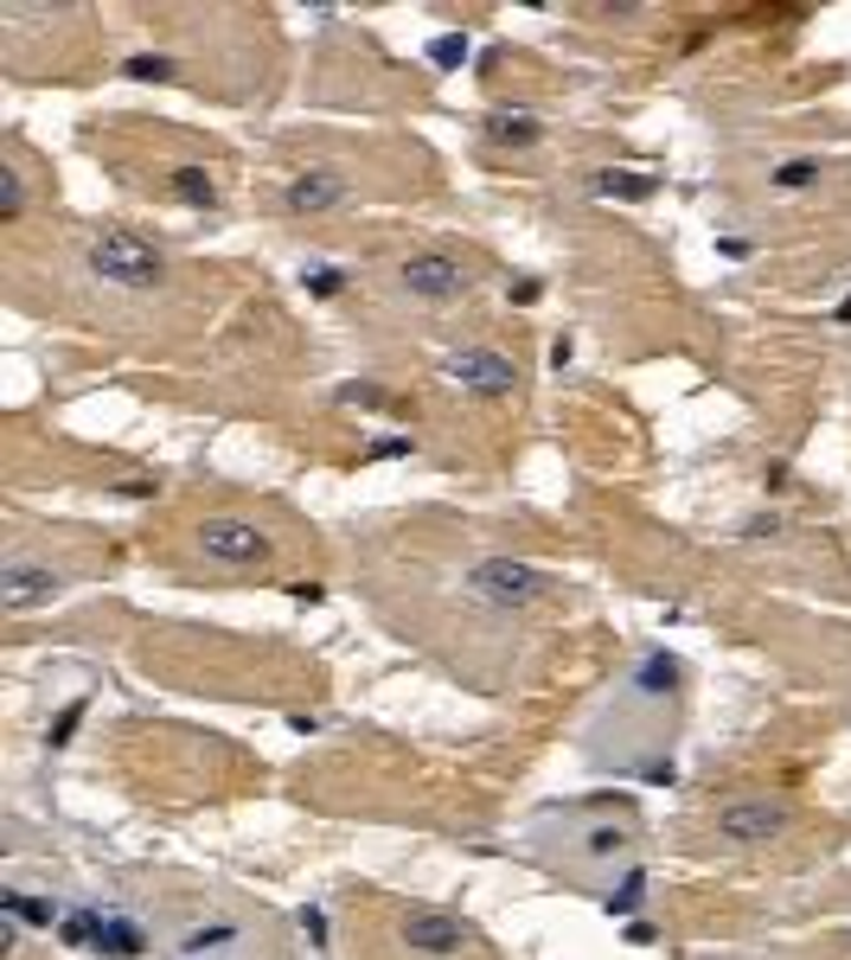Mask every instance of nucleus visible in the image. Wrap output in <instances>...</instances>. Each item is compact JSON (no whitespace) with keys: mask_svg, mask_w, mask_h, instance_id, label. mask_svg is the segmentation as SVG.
<instances>
[{"mask_svg":"<svg viewBox=\"0 0 851 960\" xmlns=\"http://www.w3.org/2000/svg\"><path fill=\"white\" fill-rule=\"evenodd\" d=\"M397 283H404V295L442 308V301H462V295H468V263L448 256V250H417V256H404Z\"/></svg>","mask_w":851,"mask_h":960,"instance_id":"nucleus-6","label":"nucleus"},{"mask_svg":"<svg viewBox=\"0 0 851 960\" xmlns=\"http://www.w3.org/2000/svg\"><path fill=\"white\" fill-rule=\"evenodd\" d=\"M634 692H647V698L679 692V660H672V653H640V660H634Z\"/></svg>","mask_w":851,"mask_h":960,"instance_id":"nucleus-12","label":"nucleus"},{"mask_svg":"<svg viewBox=\"0 0 851 960\" xmlns=\"http://www.w3.org/2000/svg\"><path fill=\"white\" fill-rule=\"evenodd\" d=\"M442 379L462 384L468 397H513L519 391V365L500 346H455V352H442Z\"/></svg>","mask_w":851,"mask_h":960,"instance_id":"nucleus-4","label":"nucleus"},{"mask_svg":"<svg viewBox=\"0 0 851 960\" xmlns=\"http://www.w3.org/2000/svg\"><path fill=\"white\" fill-rule=\"evenodd\" d=\"M301 935H308L314 948H327V915H321V910H301Z\"/></svg>","mask_w":851,"mask_h":960,"instance_id":"nucleus-29","label":"nucleus"},{"mask_svg":"<svg viewBox=\"0 0 851 960\" xmlns=\"http://www.w3.org/2000/svg\"><path fill=\"white\" fill-rule=\"evenodd\" d=\"M589 192H596V199H627V205H634V199L654 192V173H615V167H609V173L589 180Z\"/></svg>","mask_w":851,"mask_h":960,"instance_id":"nucleus-15","label":"nucleus"},{"mask_svg":"<svg viewBox=\"0 0 851 960\" xmlns=\"http://www.w3.org/2000/svg\"><path fill=\"white\" fill-rule=\"evenodd\" d=\"M26 212V173H20V160H7L0 167V225H13Z\"/></svg>","mask_w":851,"mask_h":960,"instance_id":"nucleus-19","label":"nucleus"},{"mask_svg":"<svg viewBox=\"0 0 851 960\" xmlns=\"http://www.w3.org/2000/svg\"><path fill=\"white\" fill-rule=\"evenodd\" d=\"M397 941L423 960H455V955H468L480 935H474V922H462V915H448V910H404Z\"/></svg>","mask_w":851,"mask_h":960,"instance_id":"nucleus-5","label":"nucleus"},{"mask_svg":"<svg viewBox=\"0 0 851 960\" xmlns=\"http://www.w3.org/2000/svg\"><path fill=\"white\" fill-rule=\"evenodd\" d=\"M0 910L13 915L20 928H58V922H64L51 897H26V890H7V897H0Z\"/></svg>","mask_w":851,"mask_h":960,"instance_id":"nucleus-14","label":"nucleus"},{"mask_svg":"<svg viewBox=\"0 0 851 960\" xmlns=\"http://www.w3.org/2000/svg\"><path fill=\"white\" fill-rule=\"evenodd\" d=\"M173 192H180L187 205H218V180H212L205 167H173Z\"/></svg>","mask_w":851,"mask_h":960,"instance_id":"nucleus-18","label":"nucleus"},{"mask_svg":"<svg viewBox=\"0 0 851 960\" xmlns=\"http://www.w3.org/2000/svg\"><path fill=\"white\" fill-rule=\"evenodd\" d=\"M84 263H91L96 283L129 288V295H147V288L167 283V256H160V243L142 238V231H122V225L96 231V238L84 243Z\"/></svg>","mask_w":851,"mask_h":960,"instance_id":"nucleus-1","label":"nucleus"},{"mask_svg":"<svg viewBox=\"0 0 851 960\" xmlns=\"http://www.w3.org/2000/svg\"><path fill=\"white\" fill-rule=\"evenodd\" d=\"M301 288L321 295V301H327V295H346V269H333V263H308V269H301Z\"/></svg>","mask_w":851,"mask_h":960,"instance_id":"nucleus-23","label":"nucleus"},{"mask_svg":"<svg viewBox=\"0 0 851 960\" xmlns=\"http://www.w3.org/2000/svg\"><path fill=\"white\" fill-rule=\"evenodd\" d=\"M429 64H435V71H462V64H468V39H462V33H442V39L429 46Z\"/></svg>","mask_w":851,"mask_h":960,"instance_id":"nucleus-24","label":"nucleus"},{"mask_svg":"<svg viewBox=\"0 0 851 960\" xmlns=\"http://www.w3.org/2000/svg\"><path fill=\"white\" fill-rule=\"evenodd\" d=\"M64 596V576L46 571V564H26V557H7L0 564V602H7V615H33V609H46Z\"/></svg>","mask_w":851,"mask_h":960,"instance_id":"nucleus-8","label":"nucleus"},{"mask_svg":"<svg viewBox=\"0 0 851 960\" xmlns=\"http://www.w3.org/2000/svg\"><path fill=\"white\" fill-rule=\"evenodd\" d=\"M462 589H468L480 609H538V602L558 596V576L525 564V557H480Z\"/></svg>","mask_w":851,"mask_h":960,"instance_id":"nucleus-2","label":"nucleus"},{"mask_svg":"<svg viewBox=\"0 0 851 960\" xmlns=\"http://www.w3.org/2000/svg\"><path fill=\"white\" fill-rule=\"evenodd\" d=\"M538 295H544V283H538V276H519V283H513V301H519V308H531Z\"/></svg>","mask_w":851,"mask_h":960,"instance_id":"nucleus-30","label":"nucleus"},{"mask_svg":"<svg viewBox=\"0 0 851 960\" xmlns=\"http://www.w3.org/2000/svg\"><path fill=\"white\" fill-rule=\"evenodd\" d=\"M717 250H723L730 263H750V250H756V243H750V238H717Z\"/></svg>","mask_w":851,"mask_h":960,"instance_id":"nucleus-31","label":"nucleus"},{"mask_svg":"<svg viewBox=\"0 0 851 960\" xmlns=\"http://www.w3.org/2000/svg\"><path fill=\"white\" fill-rule=\"evenodd\" d=\"M788 819H794V807L781 794H750V801H730L717 814V839H730V845H768V839L788 832Z\"/></svg>","mask_w":851,"mask_h":960,"instance_id":"nucleus-7","label":"nucleus"},{"mask_svg":"<svg viewBox=\"0 0 851 960\" xmlns=\"http://www.w3.org/2000/svg\"><path fill=\"white\" fill-rule=\"evenodd\" d=\"M339 397H346V404H359V410H379V404H391V391H384V384H339Z\"/></svg>","mask_w":851,"mask_h":960,"instance_id":"nucleus-26","label":"nucleus"},{"mask_svg":"<svg viewBox=\"0 0 851 960\" xmlns=\"http://www.w3.org/2000/svg\"><path fill=\"white\" fill-rule=\"evenodd\" d=\"M116 500H154V480H122Z\"/></svg>","mask_w":851,"mask_h":960,"instance_id":"nucleus-32","label":"nucleus"},{"mask_svg":"<svg viewBox=\"0 0 851 960\" xmlns=\"http://www.w3.org/2000/svg\"><path fill=\"white\" fill-rule=\"evenodd\" d=\"M192 544H199V557H205V564H218V571H263V564L276 557V538L256 526V519H237V513L205 519Z\"/></svg>","mask_w":851,"mask_h":960,"instance_id":"nucleus-3","label":"nucleus"},{"mask_svg":"<svg viewBox=\"0 0 851 960\" xmlns=\"http://www.w3.org/2000/svg\"><path fill=\"white\" fill-rule=\"evenodd\" d=\"M142 948H147V935L129 922V915H116V910H103V935H96V955L103 960H142Z\"/></svg>","mask_w":851,"mask_h":960,"instance_id":"nucleus-10","label":"nucleus"},{"mask_svg":"<svg viewBox=\"0 0 851 960\" xmlns=\"http://www.w3.org/2000/svg\"><path fill=\"white\" fill-rule=\"evenodd\" d=\"M627 845H634V832L627 826H596V832H583V859H627Z\"/></svg>","mask_w":851,"mask_h":960,"instance_id":"nucleus-17","label":"nucleus"},{"mask_svg":"<svg viewBox=\"0 0 851 960\" xmlns=\"http://www.w3.org/2000/svg\"><path fill=\"white\" fill-rule=\"evenodd\" d=\"M640 897H647V871H640V864H627V877H621V890H609V915H627V910H640Z\"/></svg>","mask_w":851,"mask_h":960,"instance_id":"nucleus-22","label":"nucleus"},{"mask_svg":"<svg viewBox=\"0 0 851 960\" xmlns=\"http://www.w3.org/2000/svg\"><path fill=\"white\" fill-rule=\"evenodd\" d=\"M487 135L506 142V147H531V142H544V122H538L531 109H493V116H487Z\"/></svg>","mask_w":851,"mask_h":960,"instance_id":"nucleus-11","label":"nucleus"},{"mask_svg":"<svg viewBox=\"0 0 851 960\" xmlns=\"http://www.w3.org/2000/svg\"><path fill=\"white\" fill-rule=\"evenodd\" d=\"M846 941H851V935H846Z\"/></svg>","mask_w":851,"mask_h":960,"instance_id":"nucleus-34","label":"nucleus"},{"mask_svg":"<svg viewBox=\"0 0 851 960\" xmlns=\"http://www.w3.org/2000/svg\"><path fill=\"white\" fill-rule=\"evenodd\" d=\"M77 723H84V698H77V705H64V711H58V723H51V749H64V743H71V736H77Z\"/></svg>","mask_w":851,"mask_h":960,"instance_id":"nucleus-25","label":"nucleus"},{"mask_svg":"<svg viewBox=\"0 0 851 960\" xmlns=\"http://www.w3.org/2000/svg\"><path fill=\"white\" fill-rule=\"evenodd\" d=\"M346 173H333V167H314V173H301V180H288L283 205L295 212V218H321V212H333V205H346Z\"/></svg>","mask_w":851,"mask_h":960,"instance_id":"nucleus-9","label":"nucleus"},{"mask_svg":"<svg viewBox=\"0 0 851 960\" xmlns=\"http://www.w3.org/2000/svg\"><path fill=\"white\" fill-rule=\"evenodd\" d=\"M743 538H781V513H750V519H743Z\"/></svg>","mask_w":851,"mask_h":960,"instance_id":"nucleus-27","label":"nucleus"},{"mask_svg":"<svg viewBox=\"0 0 851 960\" xmlns=\"http://www.w3.org/2000/svg\"><path fill=\"white\" fill-rule=\"evenodd\" d=\"M832 321H846V327H851V295L839 301V308H832Z\"/></svg>","mask_w":851,"mask_h":960,"instance_id":"nucleus-33","label":"nucleus"},{"mask_svg":"<svg viewBox=\"0 0 851 960\" xmlns=\"http://www.w3.org/2000/svg\"><path fill=\"white\" fill-rule=\"evenodd\" d=\"M96 935H103V910H64V922H58L64 948H96Z\"/></svg>","mask_w":851,"mask_h":960,"instance_id":"nucleus-16","label":"nucleus"},{"mask_svg":"<svg viewBox=\"0 0 851 960\" xmlns=\"http://www.w3.org/2000/svg\"><path fill=\"white\" fill-rule=\"evenodd\" d=\"M237 948V922H192L187 935H180V955L199 960V955H225Z\"/></svg>","mask_w":851,"mask_h":960,"instance_id":"nucleus-13","label":"nucleus"},{"mask_svg":"<svg viewBox=\"0 0 851 960\" xmlns=\"http://www.w3.org/2000/svg\"><path fill=\"white\" fill-rule=\"evenodd\" d=\"M806 187H819V160H813V154L775 167V192H806Z\"/></svg>","mask_w":851,"mask_h":960,"instance_id":"nucleus-21","label":"nucleus"},{"mask_svg":"<svg viewBox=\"0 0 851 960\" xmlns=\"http://www.w3.org/2000/svg\"><path fill=\"white\" fill-rule=\"evenodd\" d=\"M122 71H129L135 84H173V77H180L173 58H160V51H135V58H122Z\"/></svg>","mask_w":851,"mask_h":960,"instance_id":"nucleus-20","label":"nucleus"},{"mask_svg":"<svg viewBox=\"0 0 851 960\" xmlns=\"http://www.w3.org/2000/svg\"><path fill=\"white\" fill-rule=\"evenodd\" d=\"M410 448H417L410 435H384V442H372V455H379V461H397V455H410Z\"/></svg>","mask_w":851,"mask_h":960,"instance_id":"nucleus-28","label":"nucleus"}]
</instances>
